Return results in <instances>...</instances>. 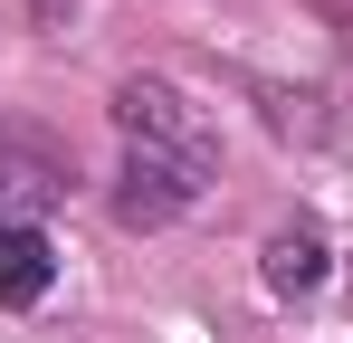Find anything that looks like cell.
Here are the masks:
<instances>
[{
    "label": "cell",
    "mask_w": 353,
    "mask_h": 343,
    "mask_svg": "<svg viewBox=\"0 0 353 343\" xmlns=\"http://www.w3.org/2000/svg\"><path fill=\"white\" fill-rule=\"evenodd\" d=\"M115 134H124V172H115V220L124 229H172L210 191V172H220V134L163 76H124L115 86Z\"/></svg>",
    "instance_id": "1"
},
{
    "label": "cell",
    "mask_w": 353,
    "mask_h": 343,
    "mask_svg": "<svg viewBox=\"0 0 353 343\" xmlns=\"http://www.w3.org/2000/svg\"><path fill=\"white\" fill-rule=\"evenodd\" d=\"M67 163L58 134H39V124H0V229H48V210L67 200Z\"/></svg>",
    "instance_id": "2"
},
{
    "label": "cell",
    "mask_w": 353,
    "mask_h": 343,
    "mask_svg": "<svg viewBox=\"0 0 353 343\" xmlns=\"http://www.w3.org/2000/svg\"><path fill=\"white\" fill-rule=\"evenodd\" d=\"M325 267H334V248H325V229H315V220L268 229V248H258V277L277 286V295H315V286H325Z\"/></svg>",
    "instance_id": "3"
},
{
    "label": "cell",
    "mask_w": 353,
    "mask_h": 343,
    "mask_svg": "<svg viewBox=\"0 0 353 343\" xmlns=\"http://www.w3.org/2000/svg\"><path fill=\"white\" fill-rule=\"evenodd\" d=\"M58 286V238L48 229H0V305H39Z\"/></svg>",
    "instance_id": "4"
}]
</instances>
